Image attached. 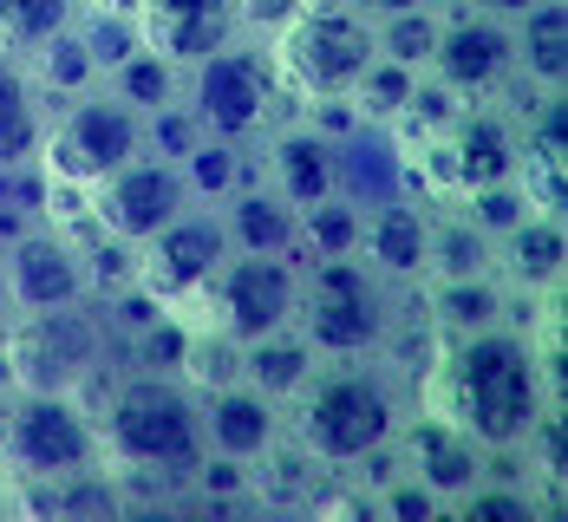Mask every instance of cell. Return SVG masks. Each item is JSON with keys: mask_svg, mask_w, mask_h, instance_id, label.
I'll return each instance as SVG.
<instances>
[{"mask_svg": "<svg viewBox=\"0 0 568 522\" xmlns=\"http://www.w3.org/2000/svg\"><path fill=\"white\" fill-rule=\"evenodd\" d=\"M124 347H131V366H144V372H176V366H183V347H190V327H183L176 314H158V320L138 327Z\"/></svg>", "mask_w": 568, "mask_h": 522, "instance_id": "cell-40", "label": "cell"}, {"mask_svg": "<svg viewBox=\"0 0 568 522\" xmlns=\"http://www.w3.org/2000/svg\"><path fill=\"white\" fill-rule=\"evenodd\" d=\"M99 418V444H105V470L138 477V483H164L183 490L190 470L203 464V406L196 392L171 379V372H124L105 379V406Z\"/></svg>", "mask_w": 568, "mask_h": 522, "instance_id": "cell-2", "label": "cell"}, {"mask_svg": "<svg viewBox=\"0 0 568 522\" xmlns=\"http://www.w3.org/2000/svg\"><path fill=\"white\" fill-rule=\"evenodd\" d=\"M510 47H516V79H523L529 92H562V79H568V7L562 0H536L529 13H516Z\"/></svg>", "mask_w": 568, "mask_h": 522, "instance_id": "cell-23", "label": "cell"}, {"mask_svg": "<svg viewBox=\"0 0 568 522\" xmlns=\"http://www.w3.org/2000/svg\"><path fill=\"white\" fill-rule=\"evenodd\" d=\"M196 300L210 314L203 327L229 334L235 347L287 334L294 327V307H301V262H287V255H242L235 248Z\"/></svg>", "mask_w": 568, "mask_h": 522, "instance_id": "cell-9", "label": "cell"}, {"mask_svg": "<svg viewBox=\"0 0 568 522\" xmlns=\"http://www.w3.org/2000/svg\"><path fill=\"white\" fill-rule=\"evenodd\" d=\"M262 183L282 196L287 209H314L334 196V137L314 131L307 117L275 124L262 137Z\"/></svg>", "mask_w": 568, "mask_h": 522, "instance_id": "cell-19", "label": "cell"}, {"mask_svg": "<svg viewBox=\"0 0 568 522\" xmlns=\"http://www.w3.org/2000/svg\"><path fill=\"white\" fill-rule=\"evenodd\" d=\"M176 379L203 399V392H216V386H235L242 379V347L216 334V327H190V347H183V366H176Z\"/></svg>", "mask_w": 568, "mask_h": 522, "instance_id": "cell-34", "label": "cell"}, {"mask_svg": "<svg viewBox=\"0 0 568 522\" xmlns=\"http://www.w3.org/2000/svg\"><path fill=\"white\" fill-rule=\"evenodd\" d=\"M334 196H346L353 209H379L393 196H412V157L393 137V124H353L346 137H334Z\"/></svg>", "mask_w": 568, "mask_h": 522, "instance_id": "cell-18", "label": "cell"}, {"mask_svg": "<svg viewBox=\"0 0 568 522\" xmlns=\"http://www.w3.org/2000/svg\"><path fill=\"white\" fill-rule=\"evenodd\" d=\"M242 379L287 411V399L314 379V347H307L294 327H287V334H268V340H248V347H242Z\"/></svg>", "mask_w": 568, "mask_h": 522, "instance_id": "cell-26", "label": "cell"}, {"mask_svg": "<svg viewBox=\"0 0 568 522\" xmlns=\"http://www.w3.org/2000/svg\"><path fill=\"white\" fill-rule=\"evenodd\" d=\"M40 137H47V112L27 79V59L0 53V171L40 164Z\"/></svg>", "mask_w": 568, "mask_h": 522, "instance_id": "cell-25", "label": "cell"}, {"mask_svg": "<svg viewBox=\"0 0 568 522\" xmlns=\"http://www.w3.org/2000/svg\"><path fill=\"white\" fill-rule=\"evenodd\" d=\"M105 92H112L118 105H131L138 117L164 112L183 99V65H171L164 53H151V47H138L131 59H118L112 72H105Z\"/></svg>", "mask_w": 568, "mask_h": 522, "instance_id": "cell-29", "label": "cell"}, {"mask_svg": "<svg viewBox=\"0 0 568 522\" xmlns=\"http://www.w3.org/2000/svg\"><path fill=\"white\" fill-rule=\"evenodd\" d=\"M229 255H235V242L223 229V209L216 203H203V209L190 203L151 242H138V288H151L164 307H190Z\"/></svg>", "mask_w": 568, "mask_h": 522, "instance_id": "cell-11", "label": "cell"}, {"mask_svg": "<svg viewBox=\"0 0 568 522\" xmlns=\"http://www.w3.org/2000/svg\"><path fill=\"white\" fill-rule=\"evenodd\" d=\"M176 209H190V183L158 151H138L131 164H118L112 176L92 183V229L112 235V242H131V248L151 242Z\"/></svg>", "mask_w": 568, "mask_h": 522, "instance_id": "cell-12", "label": "cell"}, {"mask_svg": "<svg viewBox=\"0 0 568 522\" xmlns=\"http://www.w3.org/2000/svg\"><path fill=\"white\" fill-rule=\"evenodd\" d=\"M0 282H7V307L13 314H47V307L92 300L85 248H79V235L53 229V223H33L13 242H0Z\"/></svg>", "mask_w": 568, "mask_h": 522, "instance_id": "cell-13", "label": "cell"}, {"mask_svg": "<svg viewBox=\"0 0 568 522\" xmlns=\"http://www.w3.org/2000/svg\"><path fill=\"white\" fill-rule=\"evenodd\" d=\"M0 516H13V477L0 470Z\"/></svg>", "mask_w": 568, "mask_h": 522, "instance_id": "cell-44", "label": "cell"}, {"mask_svg": "<svg viewBox=\"0 0 568 522\" xmlns=\"http://www.w3.org/2000/svg\"><path fill=\"white\" fill-rule=\"evenodd\" d=\"M425 72H432L445 92H457L464 105H484V99H497V92L516 79L510 20L457 7L452 20H445V33H438V53H432V65H425Z\"/></svg>", "mask_w": 568, "mask_h": 522, "instance_id": "cell-14", "label": "cell"}, {"mask_svg": "<svg viewBox=\"0 0 568 522\" xmlns=\"http://www.w3.org/2000/svg\"><path fill=\"white\" fill-rule=\"evenodd\" d=\"M144 151V117L131 112V105H118L112 92L99 85V92H79L65 112L47 124V137H40V171L59 176V183H99V176H112L118 164H131Z\"/></svg>", "mask_w": 568, "mask_h": 522, "instance_id": "cell-10", "label": "cell"}, {"mask_svg": "<svg viewBox=\"0 0 568 522\" xmlns=\"http://www.w3.org/2000/svg\"><path fill=\"white\" fill-rule=\"evenodd\" d=\"M183 85H190L183 105L203 124V137H229V144L268 137L275 117L287 112V99H294V85L282 79L275 53L255 47V40H229V47H216L210 59H196V65L183 72Z\"/></svg>", "mask_w": 568, "mask_h": 522, "instance_id": "cell-7", "label": "cell"}, {"mask_svg": "<svg viewBox=\"0 0 568 522\" xmlns=\"http://www.w3.org/2000/svg\"><path fill=\"white\" fill-rule=\"evenodd\" d=\"M27 79H33V92H59V99H79V92H99V85H105L92 47L79 40V20H72L65 33H53L47 47L27 53Z\"/></svg>", "mask_w": 568, "mask_h": 522, "instance_id": "cell-27", "label": "cell"}, {"mask_svg": "<svg viewBox=\"0 0 568 522\" xmlns=\"http://www.w3.org/2000/svg\"><path fill=\"white\" fill-rule=\"evenodd\" d=\"M118 334L99 314V300H72V307H47V314H13L0 334V366L7 386L20 392H85L112 379Z\"/></svg>", "mask_w": 568, "mask_h": 522, "instance_id": "cell-4", "label": "cell"}, {"mask_svg": "<svg viewBox=\"0 0 568 522\" xmlns=\"http://www.w3.org/2000/svg\"><path fill=\"white\" fill-rule=\"evenodd\" d=\"M359 229H366V209H353L346 196H327V203L301 209V255H307V262L359 255Z\"/></svg>", "mask_w": 568, "mask_h": 522, "instance_id": "cell-33", "label": "cell"}, {"mask_svg": "<svg viewBox=\"0 0 568 522\" xmlns=\"http://www.w3.org/2000/svg\"><path fill=\"white\" fill-rule=\"evenodd\" d=\"M568 275V229L562 216H542V209H529L510 235H497V282L516 294H556Z\"/></svg>", "mask_w": 568, "mask_h": 522, "instance_id": "cell-21", "label": "cell"}, {"mask_svg": "<svg viewBox=\"0 0 568 522\" xmlns=\"http://www.w3.org/2000/svg\"><path fill=\"white\" fill-rule=\"evenodd\" d=\"M268 53L294 85V99H346L359 85V72L379 59V27H373V13H359L346 0H301L275 27Z\"/></svg>", "mask_w": 568, "mask_h": 522, "instance_id": "cell-6", "label": "cell"}, {"mask_svg": "<svg viewBox=\"0 0 568 522\" xmlns=\"http://www.w3.org/2000/svg\"><path fill=\"white\" fill-rule=\"evenodd\" d=\"M223 229L242 255H287L301 262V209H287L268 183H242L223 196Z\"/></svg>", "mask_w": 568, "mask_h": 522, "instance_id": "cell-22", "label": "cell"}, {"mask_svg": "<svg viewBox=\"0 0 568 522\" xmlns=\"http://www.w3.org/2000/svg\"><path fill=\"white\" fill-rule=\"evenodd\" d=\"M405 424V399H398L393 372L366 366V359H334L327 372L314 366V379L287 399V438L294 451H307L327 470H353L373 458L379 444H393Z\"/></svg>", "mask_w": 568, "mask_h": 522, "instance_id": "cell-3", "label": "cell"}, {"mask_svg": "<svg viewBox=\"0 0 568 522\" xmlns=\"http://www.w3.org/2000/svg\"><path fill=\"white\" fill-rule=\"evenodd\" d=\"M457 7H470V13H497V20H516V13H529L536 0H457Z\"/></svg>", "mask_w": 568, "mask_h": 522, "instance_id": "cell-41", "label": "cell"}, {"mask_svg": "<svg viewBox=\"0 0 568 522\" xmlns=\"http://www.w3.org/2000/svg\"><path fill=\"white\" fill-rule=\"evenodd\" d=\"M105 464L99 418L79 392H20L7 386L0 399V470L13 483H53L72 470Z\"/></svg>", "mask_w": 568, "mask_h": 522, "instance_id": "cell-8", "label": "cell"}, {"mask_svg": "<svg viewBox=\"0 0 568 522\" xmlns=\"http://www.w3.org/2000/svg\"><path fill=\"white\" fill-rule=\"evenodd\" d=\"M294 334L314 347V359H373L393 347L398 334V307L393 288L359 262H314L301 275V307H294Z\"/></svg>", "mask_w": 568, "mask_h": 522, "instance_id": "cell-5", "label": "cell"}, {"mask_svg": "<svg viewBox=\"0 0 568 522\" xmlns=\"http://www.w3.org/2000/svg\"><path fill=\"white\" fill-rule=\"evenodd\" d=\"M412 85H418L412 65H398V59H373L346 99H353V112L366 117V124H393V117L405 112V99H412Z\"/></svg>", "mask_w": 568, "mask_h": 522, "instance_id": "cell-36", "label": "cell"}, {"mask_svg": "<svg viewBox=\"0 0 568 522\" xmlns=\"http://www.w3.org/2000/svg\"><path fill=\"white\" fill-rule=\"evenodd\" d=\"M373 490V516H393V522H432L445 503L412 477V470H386L379 483H366Z\"/></svg>", "mask_w": 568, "mask_h": 522, "instance_id": "cell-39", "label": "cell"}, {"mask_svg": "<svg viewBox=\"0 0 568 522\" xmlns=\"http://www.w3.org/2000/svg\"><path fill=\"white\" fill-rule=\"evenodd\" d=\"M176 171L190 183V203H223L229 190L248 183V157H242V144H229V137H196V144L176 157Z\"/></svg>", "mask_w": 568, "mask_h": 522, "instance_id": "cell-30", "label": "cell"}, {"mask_svg": "<svg viewBox=\"0 0 568 522\" xmlns=\"http://www.w3.org/2000/svg\"><path fill=\"white\" fill-rule=\"evenodd\" d=\"M457 510L470 522H536L549 503L536 497L529 477H484V483H470V490L457 497Z\"/></svg>", "mask_w": 568, "mask_h": 522, "instance_id": "cell-35", "label": "cell"}, {"mask_svg": "<svg viewBox=\"0 0 568 522\" xmlns=\"http://www.w3.org/2000/svg\"><path fill=\"white\" fill-rule=\"evenodd\" d=\"M452 275H497V242L464 223L457 209L432 216V248H425V282H452Z\"/></svg>", "mask_w": 568, "mask_h": 522, "instance_id": "cell-28", "label": "cell"}, {"mask_svg": "<svg viewBox=\"0 0 568 522\" xmlns=\"http://www.w3.org/2000/svg\"><path fill=\"white\" fill-rule=\"evenodd\" d=\"M138 33L151 53H164L171 65H196L216 47L242 40V0H138Z\"/></svg>", "mask_w": 568, "mask_h": 522, "instance_id": "cell-16", "label": "cell"}, {"mask_svg": "<svg viewBox=\"0 0 568 522\" xmlns=\"http://www.w3.org/2000/svg\"><path fill=\"white\" fill-rule=\"evenodd\" d=\"M425 320H432L445 340L504 327V320H510V288H504L497 275H452V282H432V294H425Z\"/></svg>", "mask_w": 568, "mask_h": 522, "instance_id": "cell-24", "label": "cell"}, {"mask_svg": "<svg viewBox=\"0 0 568 522\" xmlns=\"http://www.w3.org/2000/svg\"><path fill=\"white\" fill-rule=\"evenodd\" d=\"M79 40L92 47L99 72H112L118 59H131L138 47H144V33H138V13H92V7H79Z\"/></svg>", "mask_w": 568, "mask_h": 522, "instance_id": "cell-38", "label": "cell"}, {"mask_svg": "<svg viewBox=\"0 0 568 522\" xmlns=\"http://www.w3.org/2000/svg\"><path fill=\"white\" fill-rule=\"evenodd\" d=\"M452 209L497 242V235H510L516 223L529 216V196H523V183H516V176H504V183H484V190H470V196H452Z\"/></svg>", "mask_w": 568, "mask_h": 522, "instance_id": "cell-37", "label": "cell"}, {"mask_svg": "<svg viewBox=\"0 0 568 522\" xmlns=\"http://www.w3.org/2000/svg\"><path fill=\"white\" fill-rule=\"evenodd\" d=\"M393 451L405 458V470L445 503V510H457V497L470 490V483H484V444L457 424V418H445V411H412L405 424H398Z\"/></svg>", "mask_w": 568, "mask_h": 522, "instance_id": "cell-15", "label": "cell"}, {"mask_svg": "<svg viewBox=\"0 0 568 522\" xmlns=\"http://www.w3.org/2000/svg\"><path fill=\"white\" fill-rule=\"evenodd\" d=\"M79 7H92V13H138V0H79Z\"/></svg>", "mask_w": 568, "mask_h": 522, "instance_id": "cell-43", "label": "cell"}, {"mask_svg": "<svg viewBox=\"0 0 568 522\" xmlns=\"http://www.w3.org/2000/svg\"><path fill=\"white\" fill-rule=\"evenodd\" d=\"M556 352L504 320L445 340V399L432 411L457 418L484 451H516L536 431V418L556 406Z\"/></svg>", "mask_w": 568, "mask_h": 522, "instance_id": "cell-1", "label": "cell"}, {"mask_svg": "<svg viewBox=\"0 0 568 522\" xmlns=\"http://www.w3.org/2000/svg\"><path fill=\"white\" fill-rule=\"evenodd\" d=\"M425 248H432V216H425L418 196H393V203L366 209L359 262H366L386 288H412V282H425Z\"/></svg>", "mask_w": 568, "mask_h": 522, "instance_id": "cell-20", "label": "cell"}, {"mask_svg": "<svg viewBox=\"0 0 568 522\" xmlns=\"http://www.w3.org/2000/svg\"><path fill=\"white\" fill-rule=\"evenodd\" d=\"M379 59H398L412 72H425L432 53H438V33H445V13L425 0V7H398V13H379Z\"/></svg>", "mask_w": 568, "mask_h": 522, "instance_id": "cell-32", "label": "cell"}, {"mask_svg": "<svg viewBox=\"0 0 568 522\" xmlns=\"http://www.w3.org/2000/svg\"><path fill=\"white\" fill-rule=\"evenodd\" d=\"M79 20V0H0V53L27 59Z\"/></svg>", "mask_w": 568, "mask_h": 522, "instance_id": "cell-31", "label": "cell"}, {"mask_svg": "<svg viewBox=\"0 0 568 522\" xmlns=\"http://www.w3.org/2000/svg\"><path fill=\"white\" fill-rule=\"evenodd\" d=\"M346 7H359V13H373V20H379V13H398V7H425V0H346Z\"/></svg>", "mask_w": 568, "mask_h": 522, "instance_id": "cell-42", "label": "cell"}, {"mask_svg": "<svg viewBox=\"0 0 568 522\" xmlns=\"http://www.w3.org/2000/svg\"><path fill=\"white\" fill-rule=\"evenodd\" d=\"M196 406H203V444H210L216 458L262 464L268 451H282V444H287V411L275 406L268 392H255L248 379L203 392Z\"/></svg>", "mask_w": 568, "mask_h": 522, "instance_id": "cell-17", "label": "cell"}]
</instances>
